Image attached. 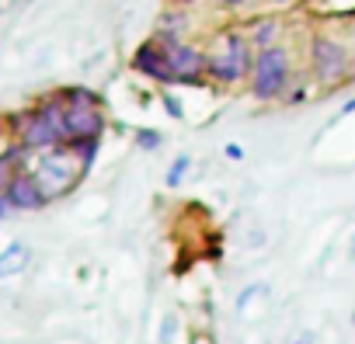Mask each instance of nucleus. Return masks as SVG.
<instances>
[{
    "label": "nucleus",
    "instance_id": "nucleus-5",
    "mask_svg": "<svg viewBox=\"0 0 355 344\" xmlns=\"http://www.w3.org/2000/svg\"><path fill=\"white\" fill-rule=\"evenodd\" d=\"M310 70H313L317 84H324V87L352 80V53H348V46L331 39V35H313V42H310Z\"/></svg>",
    "mask_w": 355,
    "mask_h": 344
},
{
    "label": "nucleus",
    "instance_id": "nucleus-7",
    "mask_svg": "<svg viewBox=\"0 0 355 344\" xmlns=\"http://www.w3.org/2000/svg\"><path fill=\"white\" fill-rule=\"evenodd\" d=\"M4 199H8V206L11 209H21V212H39V209H46V192H42V185L35 181V174L25 167V170H15L11 174V181H8V188H4Z\"/></svg>",
    "mask_w": 355,
    "mask_h": 344
},
{
    "label": "nucleus",
    "instance_id": "nucleus-11",
    "mask_svg": "<svg viewBox=\"0 0 355 344\" xmlns=\"http://www.w3.org/2000/svg\"><path fill=\"white\" fill-rule=\"evenodd\" d=\"M189 167H192V156H189V153L174 156V163L167 167V174H164V185H167V188H178V185L185 181V170H189Z\"/></svg>",
    "mask_w": 355,
    "mask_h": 344
},
{
    "label": "nucleus",
    "instance_id": "nucleus-21",
    "mask_svg": "<svg viewBox=\"0 0 355 344\" xmlns=\"http://www.w3.org/2000/svg\"><path fill=\"white\" fill-rule=\"evenodd\" d=\"M178 4H192V0H178Z\"/></svg>",
    "mask_w": 355,
    "mask_h": 344
},
{
    "label": "nucleus",
    "instance_id": "nucleus-19",
    "mask_svg": "<svg viewBox=\"0 0 355 344\" xmlns=\"http://www.w3.org/2000/svg\"><path fill=\"white\" fill-rule=\"evenodd\" d=\"M352 111H355V98H352V101H348V105L341 108V115H352Z\"/></svg>",
    "mask_w": 355,
    "mask_h": 344
},
{
    "label": "nucleus",
    "instance_id": "nucleus-6",
    "mask_svg": "<svg viewBox=\"0 0 355 344\" xmlns=\"http://www.w3.org/2000/svg\"><path fill=\"white\" fill-rule=\"evenodd\" d=\"M157 42H160L164 53H167V63H171L174 84H199V77H202L206 66H209V56H206L202 49L178 42L174 35H157Z\"/></svg>",
    "mask_w": 355,
    "mask_h": 344
},
{
    "label": "nucleus",
    "instance_id": "nucleus-14",
    "mask_svg": "<svg viewBox=\"0 0 355 344\" xmlns=\"http://www.w3.org/2000/svg\"><path fill=\"white\" fill-rule=\"evenodd\" d=\"M164 108H167V111H171L174 118H182V115H185V111H182V105H178V101H174L171 94H164Z\"/></svg>",
    "mask_w": 355,
    "mask_h": 344
},
{
    "label": "nucleus",
    "instance_id": "nucleus-13",
    "mask_svg": "<svg viewBox=\"0 0 355 344\" xmlns=\"http://www.w3.org/2000/svg\"><path fill=\"white\" fill-rule=\"evenodd\" d=\"M11 174H15V170H11V163H8L4 156H0V195H4V188H8V181H11Z\"/></svg>",
    "mask_w": 355,
    "mask_h": 344
},
{
    "label": "nucleus",
    "instance_id": "nucleus-10",
    "mask_svg": "<svg viewBox=\"0 0 355 344\" xmlns=\"http://www.w3.org/2000/svg\"><path fill=\"white\" fill-rule=\"evenodd\" d=\"M275 39H279V21H275V18H258V21L251 25V32H248V42L258 46V49L275 46Z\"/></svg>",
    "mask_w": 355,
    "mask_h": 344
},
{
    "label": "nucleus",
    "instance_id": "nucleus-20",
    "mask_svg": "<svg viewBox=\"0 0 355 344\" xmlns=\"http://www.w3.org/2000/svg\"><path fill=\"white\" fill-rule=\"evenodd\" d=\"M352 80H355V56H352Z\"/></svg>",
    "mask_w": 355,
    "mask_h": 344
},
{
    "label": "nucleus",
    "instance_id": "nucleus-4",
    "mask_svg": "<svg viewBox=\"0 0 355 344\" xmlns=\"http://www.w3.org/2000/svg\"><path fill=\"white\" fill-rule=\"evenodd\" d=\"M32 174H35V181L42 185L46 199H60V195H67V192L77 185V178L84 174V167H80L67 150L56 146V150H46V153L35 160Z\"/></svg>",
    "mask_w": 355,
    "mask_h": 344
},
{
    "label": "nucleus",
    "instance_id": "nucleus-3",
    "mask_svg": "<svg viewBox=\"0 0 355 344\" xmlns=\"http://www.w3.org/2000/svg\"><path fill=\"white\" fill-rule=\"evenodd\" d=\"M251 63H254V56H251V42H248V35H241V32H227V35H220L216 53H209V66H206V73H213V77L223 80V84H237V80L251 77Z\"/></svg>",
    "mask_w": 355,
    "mask_h": 344
},
{
    "label": "nucleus",
    "instance_id": "nucleus-1",
    "mask_svg": "<svg viewBox=\"0 0 355 344\" xmlns=\"http://www.w3.org/2000/svg\"><path fill=\"white\" fill-rule=\"evenodd\" d=\"M60 105H63V129H67V139H98L101 129H105V115H101V105L91 91H80V87H70L60 94Z\"/></svg>",
    "mask_w": 355,
    "mask_h": 344
},
{
    "label": "nucleus",
    "instance_id": "nucleus-16",
    "mask_svg": "<svg viewBox=\"0 0 355 344\" xmlns=\"http://www.w3.org/2000/svg\"><path fill=\"white\" fill-rule=\"evenodd\" d=\"M11 212H15V209H11V206H8V199H4V195H0V219H8V216H11Z\"/></svg>",
    "mask_w": 355,
    "mask_h": 344
},
{
    "label": "nucleus",
    "instance_id": "nucleus-9",
    "mask_svg": "<svg viewBox=\"0 0 355 344\" xmlns=\"http://www.w3.org/2000/svg\"><path fill=\"white\" fill-rule=\"evenodd\" d=\"M28 261H32V251H28L25 244H18V240L8 244L4 251H0V282L21 275V271L28 268Z\"/></svg>",
    "mask_w": 355,
    "mask_h": 344
},
{
    "label": "nucleus",
    "instance_id": "nucleus-22",
    "mask_svg": "<svg viewBox=\"0 0 355 344\" xmlns=\"http://www.w3.org/2000/svg\"><path fill=\"white\" fill-rule=\"evenodd\" d=\"M279 4H289V0H279Z\"/></svg>",
    "mask_w": 355,
    "mask_h": 344
},
{
    "label": "nucleus",
    "instance_id": "nucleus-8",
    "mask_svg": "<svg viewBox=\"0 0 355 344\" xmlns=\"http://www.w3.org/2000/svg\"><path fill=\"white\" fill-rule=\"evenodd\" d=\"M132 70L146 73L150 80H160V84H174V73H171V63H167V53L160 42H143L132 56Z\"/></svg>",
    "mask_w": 355,
    "mask_h": 344
},
{
    "label": "nucleus",
    "instance_id": "nucleus-15",
    "mask_svg": "<svg viewBox=\"0 0 355 344\" xmlns=\"http://www.w3.org/2000/svg\"><path fill=\"white\" fill-rule=\"evenodd\" d=\"M227 156H230V160H241V156H244V150H241L237 143H230V146H227Z\"/></svg>",
    "mask_w": 355,
    "mask_h": 344
},
{
    "label": "nucleus",
    "instance_id": "nucleus-12",
    "mask_svg": "<svg viewBox=\"0 0 355 344\" xmlns=\"http://www.w3.org/2000/svg\"><path fill=\"white\" fill-rule=\"evenodd\" d=\"M160 143H164V139H160V132H153V129H139V132H136V146L146 150V153L160 150Z\"/></svg>",
    "mask_w": 355,
    "mask_h": 344
},
{
    "label": "nucleus",
    "instance_id": "nucleus-17",
    "mask_svg": "<svg viewBox=\"0 0 355 344\" xmlns=\"http://www.w3.org/2000/svg\"><path fill=\"white\" fill-rule=\"evenodd\" d=\"M293 344H317V337H313V334H310V330H306V334H300V337H296V341H293Z\"/></svg>",
    "mask_w": 355,
    "mask_h": 344
},
{
    "label": "nucleus",
    "instance_id": "nucleus-2",
    "mask_svg": "<svg viewBox=\"0 0 355 344\" xmlns=\"http://www.w3.org/2000/svg\"><path fill=\"white\" fill-rule=\"evenodd\" d=\"M289 53L282 46H268L258 49L254 63H251V94L258 101H275L286 94L289 87Z\"/></svg>",
    "mask_w": 355,
    "mask_h": 344
},
{
    "label": "nucleus",
    "instance_id": "nucleus-18",
    "mask_svg": "<svg viewBox=\"0 0 355 344\" xmlns=\"http://www.w3.org/2000/svg\"><path fill=\"white\" fill-rule=\"evenodd\" d=\"M227 8H248V4H254V0H223Z\"/></svg>",
    "mask_w": 355,
    "mask_h": 344
}]
</instances>
